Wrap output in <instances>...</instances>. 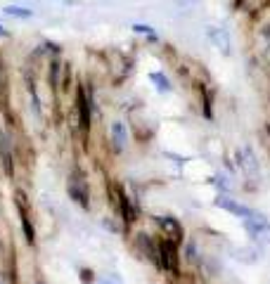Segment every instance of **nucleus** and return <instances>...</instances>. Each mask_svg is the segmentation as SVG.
Returning a JSON list of instances; mask_svg holds the SVG:
<instances>
[{
  "label": "nucleus",
  "instance_id": "13",
  "mask_svg": "<svg viewBox=\"0 0 270 284\" xmlns=\"http://www.w3.org/2000/svg\"><path fill=\"white\" fill-rule=\"evenodd\" d=\"M149 80L157 86L159 93H171L173 86H171V80H168V76H166L164 71H152V74H149Z\"/></svg>",
  "mask_w": 270,
  "mask_h": 284
},
{
  "label": "nucleus",
  "instance_id": "21",
  "mask_svg": "<svg viewBox=\"0 0 270 284\" xmlns=\"http://www.w3.org/2000/svg\"><path fill=\"white\" fill-rule=\"evenodd\" d=\"M0 284H3V282H0Z\"/></svg>",
  "mask_w": 270,
  "mask_h": 284
},
{
  "label": "nucleus",
  "instance_id": "7",
  "mask_svg": "<svg viewBox=\"0 0 270 284\" xmlns=\"http://www.w3.org/2000/svg\"><path fill=\"white\" fill-rule=\"evenodd\" d=\"M218 209H223V211H227V213H233V216H237V218H242V220H246V218H252L256 211L254 209H249V206H244V204H240V201H235V199H230V197H218L214 201Z\"/></svg>",
  "mask_w": 270,
  "mask_h": 284
},
{
  "label": "nucleus",
  "instance_id": "18",
  "mask_svg": "<svg viewBox=\"0 0 270 284\" xmlns=\"http://www.w3.org/2000/svg\"><path fill=\"white\" fill-rule=\"evenodd\" d=\"M95 284H123V282L117 277V275H107V277L98 279V282H95Z\"/></svg>",
  "mask_w": 270,
  "mask_h": 284
},
{
  "label": "nucleus",
  "instance_id": "17",
  "mask_svg": "<svg viewBox=\"0 0 270 284\" xmlns=\"http://www.w3.org/2000/svg\"><path fill=\"white\" fill-rule=\"evenodd\" d=\"M50 67H52V69H50V80H52V86L57 88V74H60V62L55 59V62L50 64Z\"/></svg>",
  "mask_w": 270,
  "mask_h": 284
},
{
  "label": "nucleus",
  "instance_id": "11",
  "mask_svg": "<svg viewBox=\"0 0 270 284\" xmlns=\"http://www.w3.org/2000/svg\"><path fill=\"white\" fill-rule=\"evenodd\" d=\"M237 164H240V168L244 171L246 175H256L258 173V159L256 154H254V149L249 147V145H244V147L237 149Z\"/></svg>",
  "mask_w": 270,
  "mask_h": 284
},
{
  "label": "nucleus",
  "instance_id": "4",
  "mask_svg": "<svg viewBox=\"0 0 270 284\" xmlns=\"http://www.w3.org/2000/svg\"><path fill=\"white\" fill-rule=\"evenodd\" d=\"M114 197H117V206H119V213H121V220L126 228H130L135 222V218H138V211H135L133 201L128 199V194L123 192V187H114Z\"/></svg>",
  "mask_w": 270,
  "mask_h": 284
},
{
  "label": "nucleus",
  "instance_id": "16",
  "mask_svg": "<svg viewBox=\"0 0 270 284\" xmlns=\"http://www.w3.org/2000/svg\"><path fill=\"white\" fill-rule=\"evenodd\" d=\"M133 31L140 33V36H147L149 40H157V31L149 24H133Z\"/></svg>",
  "mask_w": 270,
  "mask_h": 284
},
{
  "label": "nucleus",
  "instance_id": "3",
  "mask_svg": "<svg viewBox=\"0 0 270 284\" xmlns=\"http://www.w3.org/2000/svg\"><path fill=\"white\" fill-rule=\"evenodd\" d=\"M76 114H79V128L88 135L92 124V102L83 88H79V93H76Z\"/></svg>",
  "mask_w": 270,
  "mask_h": 284
},
{
  "label": "nucleus",
  "instance_id": "15",
  "mask_svg": "<svg viewBox=\"0 0 270 284\" xmlns=\"http://www.w3.org/2000/svg\"><path fill=\"white\" fill-rule=\"evenodd\" d=\"M3 12H5L7 17H17V19H29V17H33V12H31V10H26V7H19V5H5V7H3Z\"/></svg>",
  "mask_w": 270,
  "mask_h": 284
},
{
  "label": "nucleus",
  "instance_id": "14",
  "mask_svg": "<svg viewBox=\"0 0 270 284\" xmlns=\"http://www.w3.org/2000/svg\"><path fill=\"white\" fill-rule=\"evenodd\" d=\"M0 159H3V166H5V171L10 175L14 173V161H12V154H10V147H7L5 137L0 135Z\"/></svg>",
  "mask_w": 270,
  "mask_h": 284
},
{
  "label": "nucleus",
  "instance_id": "8",
  "mask_svg": "<svg viewBox=\"0 0 270 284\" xmlns=\"http://www.w3.org/2000/svg\"><path fill=\"white\" fill-rule=\"evenodd\" d=\"M154 220H157V225H159V228L166 232V237H168V239L178 241V244L183 241L185 232H183V225L178 222V218H173V216H157Z\"/></svg>",
  "mask_w": 270,
  "mask_h": 284
},
{
  "label": "nucleus",
  "instance_id": "9",
  "mask_svg": "<svg viewBox=\"0 0 270 284\" xmlns=\"http://www.w3.org/2000/svg\"><path fill=\"white\" fill-rule=\"evenodd\" d=\"M135 244H138V249L145 253V258H149L154 266L159 268V241H154L147 232H140V235L135 237Z\"/></svg>",
  "mask_w": 270,
  "mask_h": 284
},
{
  "label": "nucleus",
  "instance_id": "1",
  "mask_svg": "<svg viewBox=\"0 0 270 284\" xmlns=\"http://www.w3.org/2000/svg\"><path fill=\"white\" fill-rule=\"evenodd\" d=\"M159 268L173 277L180 275V258H178V241L161 239L159 241Z\"/></svg>",
  "mask_w": 270,
  "mask_h": 284
},
{
  "label": "nucleus",
  "instance_id": "5",
  "mask_svg": "<svg viewBox=\"0 0 270 284\" xmlns=\"http://www.w3.org/2000/svg\"><path fill=\"white\" fill-rule=\"evenodd\" d=\"M67 192L79 206H83V209L90 206V190H88V182L81 180L79 175H71V180H69V185H67Z\"/></svg>",
  "mask_w": 270,
  "mask_h": 284
},
{
  "label": "nucleus",
  "instance_id": "2",
  "mask_svg": "<svg viewBox=\"0 0 270 284\" xmlns=\"http://www.w3.org/2000/svg\"><path fill=\"white\" fill-rule=\"evenodd\" d=\"M244 228L256 241H261V244H270V222L263 213H254L252 218H246Z\"/></svg>",
  "mask_w": 270,
  "mask_h": 284
},
{
  "label": "nucleus",
  "instance_id": "6",
  "mask_svg": "<svg viewBox=\"0 0 270 284\" xmlns=\"http://www.w3.org/2000/svg\"><path fill=\"white\" fill-rule=\"evenodd\" d=\"M24 194L17 192V213H19V222H22V232H24L26 244H36V228H33V220H31L29 211L24 209Z\"/></svg>",
  "mask_w": 270,
  "mask_h": 284
},
{
  "label": "nucleus",
  "instance_id": "19",
  "mask_svg": "<svg viewBox=\"0 0 270 284\" xmlns=\"http://www.w3.org/2000/svg\"><path fill=\"white\" fill-rule=\"evenodd\" d=\"M3 36H7V31L3 29V24H0V38H3Z\"/></svg>",
  "mask_w": 270,
  "mask_h": 284
},
{
  "label": "nucleus",
  "instance_id": "20",
  "mask_svg": "<svg viewBox=\"0 0 270 284\" xmlns=\"http://www.w3.org/2000/svg\"><path fill=\"white\" fill-rule=\"evenodd\" d=\"M36 284H45V282H43V279H36Z\"/></svg>",
  "mask_w": 270,
  "mask_h": 284
},
{
  "label": "nucleus",
  "instance_id": "10",
  "mask_svg": "<svg viewBox=\"0 0 270 284\" xmlns=\"http://www.w3.org/2000/svg\"><path fill=\"white\" fill-rule=\"evenodd\" d=\"M209 38H211V43L216 45V50H218V52H223L225 57L233 52V38H230V31H227V29L211 26V29H209Z\"/></svg>",
  "mask_w": 270,
  "mask_h": 284
},
{
  "label": "nucleus",
  "instance_id": "12",
  "mask_svg": "<svg viewBox=\"0 0 270 284\" xmlns=\"http://www.w3.org/2000/svg\"><path fill=\"white\" fill-rule=\"evenodd\" d=\"M109 133H111V145H114L117 152H123V149L128 147V128H126L123 121H114Z\"/></svg>",
  "mask_w": 270,
  "mask_h": 284
}]
</instances>
